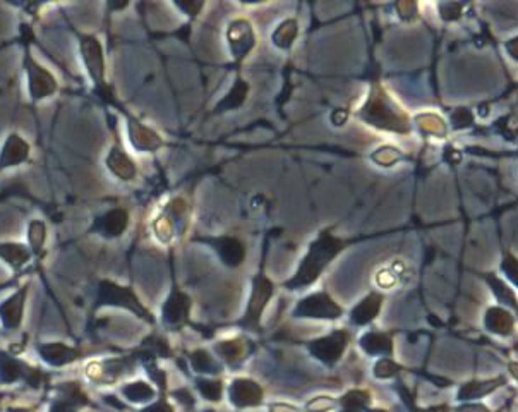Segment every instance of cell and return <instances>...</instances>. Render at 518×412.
<instances>
[{
	"label": "cell",
	"instance_id": "cell-17",
	"mask_svg": "<svg viewBox=\"0 0 518 412\" xmlns=\"http://www.w3.org/2000/svg\"><path fill=\"white\" fill-rule=\"evenodd\" d=\"M0 261L16 277L23 275L33 259L30 246L19 241H0Z\"/></svg>",
	"mask_w": 518,
	"mask_h": 412
},
{
	"label": "cell",
	"instance_id": "cell-16",
	"mask_svg": "<svg viewBox=\"0 0 518 412\" xmlns=\"http://www.w3.org/2000/svg\"><path fill=\"white\" fill-rule=\"evenodd\" d=\"M228 399L237 409L258 407L263 404V389L251 378H235L228 387Z\"/></svg>",
	"mask_w": 518,
	"mask_h": 412
},
{
	"label": "cell",
	"instance_id": "cell-6",
	"mask_svg": "<svg viewBox=\"0 0 518 412\" xmlns=\"http://www.w3.org/2000/svg\"><path fill=\"white\" fill-rule=\"evenodd\" d=\"M45 375L40 368L30 365L24 359L17 358L14 352L0 349V383L16 385L26 383L31 389H40L43 385Z\"/></svg>",
	"mask_w": 518,
	"mask_h": 412
},
{
	"label": "cell",
	"instance_id": "cell-8",
	"mask_svg": "<svg viewBox=\"0 0 518 412\" xmlns=\"http://www.w3.org/2000/svg\"><path fill=\"white\" fill-rule=\"evenodd\" d=\"M342 313L343 310L333 301V297L328 292L319 290L299 301L292 314L295 318H311V320H336L342 316Z\"/></svg>",
	"mask_w": 518,
	"mask_h": 412
},
{
	"label": "cell",
	"instance_id": "cell-21",
	"mask_svg": "<svg viewBox=\"0 0 518 412\" xmlns=\"http://www.w3.org/2000/svg\"><path fill=\"white\" fill-rule=\"evenodd\" d=\"M191 313V299L179 289H173L162 306V318L169 327H182Z\"/></svg>",
	"mask_w": 518,
	"mask_h": 412
},
{
	"label": "cell",
	"instance_id": "cell-42",
	"mask_svg": "<svg viewBox=\"0 0 518 412\" xmlns=\"http://www.w3.org/2000/svg\"><path fill=\"white\" fill-rule=\"evenodd\" d=\"M460 12L462 7L458 6V3H443V6H441V16L448 21L460 17Z\"/></svg>",
	"mask_w": 518,
	"mask_h": 412
},
{
	"label": "cell",
	"instance_id": "cell-20",
	"mask_svg": "<svg viewBox=\"0 0 518 412\" xmlns=\"http://www.w3.org/2000/svg\"><path fill=\"white\" fill-rule=\"evenodd\" d=\"M129 211L126 208H112L107 213H103L102 217L96 218L95 225V232L98 235L105 239H117L120 235L126 234L127 227H129Z\"/></svg>",
	"mask_w": 518,
	"mask_h": 412
},
{
	"label": "cell",
	"instance_id": "cell-4",
	"mask_svg": "<svg viewBox=\"0 0 518 412\" xmlns=\"http://www.w3.org/2000/svg\"><path fill=\"white\" fill-rule=\"evenodd\" d=\"M120 307V310L131 311L138 318L144 320L146 323H155V316L151 311L141 303L138 294L131 287L120 285L114 280H102L96 294V307Z\"/></svg>",
	"mask_w": 518,
	"mask_h": 412
},
{
	"label": "cell",
	"instance_id": "cell-27",
	"mask_svg": "<svg viewBox=\"0 0 518 412\" xmlns=\"http://www.w3.org/2000/svg\"><path fill=\"white\" fill-rule=\"evenodd\" d=\"M486 327L498 335H510L515 327L512 314L503 307H491L486 314Z\"/></svg>",
	"mask_w": 518,
	"mask_h": 412
},
{
	"label": "cell",
	"instance_id": "cell-18",
	"mask_svg": "<svg viewBox=\"0 0 518 412\" xmlns=\"http://www.w3.org/2000/svg\"><path fill=\"white\" fill-rule=\"evenodd\" d=\"M86 404L88 397L79 383H64L57 389L48 412H79Z\"/></svg>",
	"mask_w": 518,
	"mask_h": 412
},
{
	"label": "cell",
	"instance_id": "cell-33",
	"mask_svg": "<svg viewBox=\"0 0 518 412\" xmlns=\"http://www.w3.org/2000/svg\"><path fill=\"white\" fill-rule=\"evenodd\" d=\"M191 365L197 373H204V375H217L220 373V365L215 358H211L206 351L199 349L191 354Z\"/></svg>",
	"mask_w": 518,
	"mask_h": 412
},
{
	"label": "cell",
	"instance_id": "cell-45",
	"mask_svg": "<svg viewBox=\"0 0 518 412\" xmlns=\"http://www.w3.org/2000/svg\"><path fill=\"white\" fill-rule=\"evenodd\" d=\"M457 412H491L482 404H465V406L458 407Z\"/></svg>",
	"mask_w": 518,
	"mask_h": 412
},
{
	"label": "cell",
	"instance_id": "cell-39",
	"mask_svg": "<svg viewBox=\"0 0 518 412\" xmlns=\"http://www.w3.org/2000/svg\"><path fill=\"white\" fill-rule=\"evenodd\" d=\"M489 282H491L493 290H495L496 296H498L499 299H501V301H506V303H510L513 307H517V310H518L517 297H515V294L512 292V289H508V287H506L505 283L501 282V280L495 279V277H493V279L489 280Z\"/></svg>",
	"mask_w": 518,
	"mask_h": 412
},
{
	"label": "cell",
	"instance_id": "cell-38",
	"mask_svg": "<svg viewBox=\"0 0 518 412\" xmlns=\"http://www.w3.org/2000/svg\"><path fill=\"white\" fill-rule=\"evenodd\" d=\"M400 158H402L400 151L396 150V148H391V147L380 148V150H378L376 153L373 155V160L376 162L378 165H383V167H389V165L396 164Z\"/></svg>",
	"mask_w": 518,
	"mask_h": 412
},
{
	"label": "cell",
	"instance_id": "cell-44",
	"mask_svg": "<svg viewBox=\"0 0 518 412\" xmlns=\"http://www.w3.org/2000/svg\"><path fill=\"white\" fill-rule=\"evenodd\" d=\"M268 409H270V412H301L299 407L292 406V404H287V402H271Z\"/></svg>",
	"mask_w": 518,
	"mask_h": 412
},
{
	"label": "cell",
	"instance_id": "cell-46",
	"mask_svg": "<svg viewBox=\"0 0 518 412\" xmlns=\"http://www.w3.org/2000/svg\"><path fill=\"white\" fill-rule=\"evenodd\" d=\"M506 48H508V52H510V54H512V57L517 58V61H518V36L515 38V40L510 41V43L506 45Z\"/></svg>",
	"mask_w": 518,
	"mask_h": 412
},
{
	"label": "cell",
	"instance_id": "cell-50",
	"mask_svg": "<svg viewBox=\"0 0 518 412\" xmlns=\"http://www.w3.org/2000/svg\"><path fill=\"white\" fill-rule=\"evenodd\" d=\"M367 412H387V411H380V409H376V411H367Z\"/></svg>",
	"mask_w": 518,
	"mask_h": 412
},
{
	"label": "cell",
	"instance_id": "cell-32",
	"mask_svg": "<svg viewBox=\"0 0 518 412\" xmlns=\"http://www.w3.org/2000/svg\"><path fill=\"white\" fill-rule=\"evenodd\" d=\"M248 83L242 81V79H237L235 85L232 86V89L228 91V95L225 96L224 100L220 102V105L217 107V110H234L237 107H241L242 103L246 102V96H248Z\"/></svg>",
	"mask_w": 518,
	"mask_h": 412
},
{
	"label": "cell",
	"instance_id": "cell-30",
	"mask_svg": "<svg viewBox=\"0 0 518 412\" xmlns=\"http://www.w3.org/2000/svg\"><path fill=\"white\" fill-rule=\"evenodd\" d=\"M371 402V395L366 390H350L340 399V412H364Z\"/></svg>",
	"mask_w": 518,
	"mask_h": 412
},
{
	"label": "cell",
	"instance_id": "cell-43",
	"mask_svg": "<svg viewBox=\"0 0 518 412\" xmlns=\"http://www.w3.org/2000/svg\"><path fill=\"white\" fill-rule=\"evenodd\" d=\"M141 412H175L173 407L166 402L165 399H158L156 402H151L149 406H146Z\"/></svg>",
	"mask_w": 518,
	"mask_h": 412
},
{
	"label": "cell",
	"instance_id": "cell-3",
	"mask_svg": "<svg viewBox=\"0 0 518 412\" xmlns=\"http://www.w3.org/2000/svg\"><path fill=\"white\" fill-rule=\"evenodd\" d=\"M360 117L378 129L393 131V133H407L410 127L405 113L380 88H374V91L371 93L366 105L360 109Z\"/></svg>",
	"mask_w": 518,
	"mask_h": 412
},
{
	"label": "cell",
	"instance_id": "cell-10",
	"mask_svg": "<svg viewBox=\"0 0 518 412\" xmlns=\"http://www.w3.org/2000/svg\"><path fill=\"white\" fill-rule=\"evenodd\" d=\"M274 294V285L266 275L259 273L256 275L255 282H252V292L251 299H249L248 311H246L244 318H242L241 325L246 328H251V330H258V325L261 320V314H263L264 307L270 303L271 296Z\"/></svg>",
	"mask_w": 518,
	"mask_h": 412
},
{
	"label": "cell",
	"instance_id": "cell-23",
	"mask_svg": "<svg viewBox=\"0 0 518 412\" xmlns=\"http://www.w3.org/2000/svg\"><path fill=\"white\" fill-rule=\"evenodd\" d=\"M206 242H211L220 254L222 261L228 266H239L244 261L246 249L235 237H218V239H206Z\"/></svg>",
	"mask_w": 518,
	"mask_h": 412
},
{
	"label": "cell",
	"instance_id": "cell-29",
	"mask_svg": "<svg viewBox=\"0 0 518 412\" xmlns=\"http://www.w3.org/2000/svg\"><path fill=\"white\" fill-rule=\"evenodd\" d=\"M499 383H503V378L489 380V382L465 383V385L460 389V392H458V399H460V400H471V399H479V397H484V395H488V393H491L493 390L498 389Z\"/></svg>",
	"mask_w": 518,
	"mask_h": 412
},
{
	"label": "cell",
	"instance_id": "cell-25",
	"mask_svg": "<svg viewBox=\"0 0 518 412\" xmlns=\"http://www.w3.org/2000/svg\"><path fill=\"white\" fill-rule=\"evenodd\" d=\"M218 358L224 359L228 366H239L248 356V342L244 338H232L224 340L215 347Z\"/></svg>",
	"mask_w": 518,
	"mask_h": 412
},
{
	"label": "cell",
	"instance_id": "cell-22",
	"mask_svg": "<svg viewBox=\"0 0 518 412\" xmlns=\"http://www.w3.org/2000/svg\"><path fill=\"white\" fill-rule=\"evenodd\" d=\"M47 239H48V227L40 218L30 220L26 227V244L30 246L33 252V259L40 263L43 259L45 251H47Z\"/></svg>",
	"mask_w": 518,
	"mask_h": 412
},
{
	"label": "cell",
	"instance_id": "cell-12",
	"mask_svg": "<svg viewBox=\"0 0 518 412\" xmlns=\"http://www.w3.org/2000/svg\"><path fill=\"white\" fill-rule=\"evenodd\" d=\"M349 345V334L343 330H335L321 338L309 342V352L323 365L333 366L340 361Z\"/></svg>",
	"mask_w": 518,
	"mask_h": 412
},
{
	"label": "cell",
	"instance_id": "cell-19",
	"mask_svg": "<svg viewBox=\"0 0 518 412\" xmlns=\"http://www.w3.org/2000/svg\"><path fill=\"white\" fill-rule=\"evenodd\" d=\"M107 171L122 182H132L138 177V165L120 144H114L105 158Z\"/></svg>",
	"mask_w": 518,
	"mask_h": 412
},
{
	"label": "cell",
	"instance_id": "cell-40",
	"mask_svg": "<svg viewBox=\"0 0 518 412\" xmlns=\"http://www.w3.org/2000/svg\"><path fill=\"white\" fill-rule=\"evenodd\" d=\"M451 120H453L455 127H457V129H460V127L471 126V124H472V113L468 112L467 109H457L453 112V116H451Z\"/></svg>",
	"mask_w": 518,
	"mask_h": 412
},
{
	"label": "cell",
	"instance_id": "cell-36",
	"mask_svg": "<svg viewBox=\"0 0 518 412\" xmlns=\"http://www.w3.org/2000/svg\"><path fill=\"white\" fill-rule=\"evenodd\" d=\"M336 406H338V402H336L335 397L319 395V397H314V399H311L307 404H305V411H307V412H330V411L335 409Z\"/></svg>",
	"mask_w": 518,
	"mask_h": 412
},
{
	"label": "cell",
	"instance_id": "cell-34",
	"mask_svg": "<svg viewBox=\"0 0 518 412\" xmlns=\"http://www.w3.org/2000/svg\"><path fill=\"white\" fill-rule=\"evenodd\" d=\"M196 389L201 393V397H204L210 402H220L222 395H224V383L220 380L197 378Z\"/></svg>",
	"mask_w": 518,
	"mask_h": 412
},
{
	"label": "cell",
	"instance_id": "cell-26",
	"mask_svg": "<svg viewBox=\"0 0 518 412\" xmlns=\"http://www.w3.org/2000/svg\"><path fill=\"white\" fill-rule=\"evenodd\" d=\"M120 392L126 397V400H129L132 404H149L156 397V390L153 389L151 383L142 382V380L126 383Z\"/></svg>",
	"mask_w": 518,
	"mask_h": 412
},
{
	"label": "cell",
	"instance_id": "cell-1",
	"mask_svg": "<svg viewBox=\"0 0 518 412\" xmlns=\"http://www.w3.org/2000/svg\"><path fill=\"white\" fill-rule=\"evenodd\" d=\"M31 41H33V30L30 24H21V47H23V64L24 79H26L28 98L33 105L45 102L58 93V81L54 72L48 71L40 61L33 55L31 50Z\"/></svg>",
	"mask_w": 518,
	"mask_h": 412
},
{
	"label": "cell",
	"instance_id": "cell-14",
	"mask_svg": "<svg viewBox=\"0 0 518 412\" xmlns=\"http://www.w3.org/2000/svg\"><path fill=\"white\" fill-rule=\"evenodd\" d=\"M227 40L228 47H230V54L235 61H242V58L248 57L256 41L251 23L246 19L232 21L227 31Z\"/></svg>",
	"mask_w": 518,
	"mask_h": 412
},
{
	"label": "cell",
	"instance_id": "cell-9",
	"mask_svg": "<svg viewBox=\"0 0 518 412\" xmlns=\"http://www.w3.org/2000/svg\"><path fill=\"white\" fill-rule=\"evenodd\" d=\"M31 144L17 131H10L0 147V175L12 169H19L31 162Z\"/></svg>",
	"mask_w": 518,
	"mask_h": 412
},
{
	"label": "cell",
	"instance_id": "cell-5",
	"mask_svg": "<svg viewBox=\"0 0 518 412\" xmlns=\"http://www.w3.org/2000/svg\"><path fill=\"white\" fill-rule=\"evenodd\" d=\"M79 55H81L83 65H85V71L88 74V78L91 79V83L95 85L96 91L102 96H109L110 100V91L109 86L105 81V72H107V64H105V52H103V45L95 34H79Z\"/></svg>",
	"mask_w": 518,
	"mask_h": 412
},
{
	"label": "cell",
	"instance_id": "cell-48",
	"mask_svg": "<svg viewBox=\"0 0 518 412\" xmlns=\"http://www.w3.org/2000/svg\"><path fill=\"white\" fill-rule=\"evenodd\" d=\"M510 371H512V375L515 376V378L518 380V365H517V362H513V365H510Z\"/></svg>",
	"mask_w": 518,
	"mask_h": 412
},
{
	"label": "cell",
	"instance_id": "cell-49",
	"mask_svg": "<svg viewBox=\"0 0 518 412\" xmlns=\"http://www.w3.org/2000/svg\"><path fill=\"white\" fill-rule=\"evenodd\" d=\"M7 412H33V411L26 409V407H12V409H9Z\"/></svg>",
	"mask_w": 518,
	"mask_h": 412
},
{
	"label": "cell",
	"instance_id": "cell-11",
	"mask_svg": "<svg viewBox=\"0 0 518 412\" xmlns=\"http://www.w3.org/2000/svg\"><path fill=\"white\" fill-rule=\"evenodd\" d=\"M30 282L21 283L10 296L0 301V325L3 330H19L24 321L28 296H30Z\"/></svg>",
	"mask_w": 518,
	"mask_h": 412
},
{
	"label": "cell",
	"instance_id": "cell-15",
	"mask_svg": "<svg viewBox=\"0 0 518 412\" xmlns=\"http://www.w3.org/2000/svg\"><path fill=\"white\" fill-rule=\"evenodd\" d=\"M36 352L41 361L50 368H64L81 359L83 356L81 349L72 347L64 342H43L38 345Z\"/></svg>",
	"mask_w": 518,
	"mask_h": 412
},
{
	"label": "cell",
	"instance_id": "cell-13",
	"mask_svg": "<svg viewBox=\"0 0 518 412\" xmlns=\"http://www.w3.org/2000/svg\"><path fill=\"white\" fill-rule=\"evenodd\" d=\"M126 126L131 147L138 153H153L163 147V140L160 138V134L136 119L134 116L126 113Z\"/></svg>",
	"mask_w": 518,
	"mask_h": 412
},
{
	"label": "cell",
	"instance_id": "cell-24",
	"mask_svg": "<svg viewBox=\"0 0 518 412\" xmlns=\"http://www.w3.org/2000/svg\"><path fill=\"white\" fill-rule=\"evenodd\" d=\"M381 306H383V296L378 292H371L369 296L364 297L359 304L350 313V321L354 325H367L378 316Z\"/></svg>",
	"mask_w": 518,
	"mask_h": 412
},
{
	"label": "cell",
	"instance_id": "cell-7",
	"mask_svg": "<svg viewBox=\"0 0 518 412\" xmlns=\"http://www.w3.org/2000/svg\"><path fill=\"white\" fill-rule=\"evenodd\" d=\"M136 366V358H112V359H98L86 365L85 375L89 382L96 385H116L126 376L132 375Z\"/></svg>",
	"mask_w": 518,
	"mask_h": 412
},
{
	"label": "cell",
	"instance_id": "cell-37",
	"mask_svg": "<svg viewBox=\"0 0 518 412\" xmlns=\"http://www.w3.org/2000/svg\"><path fill=\"white\" fill-rule=\"evenodd\" d=\"M398 369H400V366L396 365L395 361H391L389 358H381L380 361L374 365V376L381 380L393 378V376H396Z\"/></svg>",
	"mask_w": 518,
	"mask_h": 412
},
{
	"label": "cell",
	"instance_id": "cell-35",
	"mask_svg": "<svg viewBox=\"0 0 518 412\" xmlns=\"http://www.w3.org/2000/svg\"><path fill=\"white\" fill-rule=\"evenodd\" d=\"M416 120L420 126V129L429 134H434V136H444V133H446V126H444L443 119L434 116V113H422V116H417Z\"/></svg>",
	"mask_w": 518,
	"mask_h": 412
},
{
	"label": "cell",
	"instance_id": "cell-28",
	"mask_svg": "<svg viewBox=\"0 0 518 412\" xmlns=\"http://www.w3.org/2000/svg\"><path fill=\"white\" fill-rule=\"evenodd\" d=\"M360 347L367 352V354H380V356H389L393 351L391 338L388 334L383 332H369L360 338Z\"/></svg>",
	"mask_w": 518,
	"mask_h": 412
},
{
	"label": "cell",
	"instance_id": "cell-41",
	"mask_svg": "<svg viewBox=\"0 0 518 412\" xmlns=\"http://www.w3.org/2000/svg\"><path fill=\"white\" fill-rule=\"evenodd\" d=\"M503 270L506 272V275L513 280V282L518 285V261L513 256H506L505 263H503Z\"/></svg>",
	"mask_w": 518,
	"mask_h": 412
},
{
	"label": "cell",
	"instance_id": "cell-2",
	"mask_svg": "<svg viewBox=\"0 0 518 412\" xmlns=\"http://www.w3.org/2000/svg\"><path fill=\"white\" fill-rule=\"evenodd\" d=\"M342 249L343 242L340 241V239H336L335 235H332L330 232L319 234L318 239L309 246V251L305 252V256L302 258L295 275L292 277L288 282H285V287H287L288 290H297L314 283L316 280L319 279V275L323 273V270L328 266V263L332 261Z\"/></svg>",
	"mask_w": 518,
	"mask_h": 412
},
{
	"label": "cell",
	"instance_id": "cell-51",
	"mask_svg": "<svg viewBox=\"0 0 518 412\" xmlns=\"http://www.w3.org/2000/svg\"><path fill=\"white\" fill-rule=\"evenodd\" d=\"M206 412H215V411H206Z\"/></svg>",
	"mask_w": 518,
	"mask_h": 412
},
{
	"label": "cell",
	"instance_id": "cell-31",
	"mask_svg": "<svg viewBox=\"0 0 518 412\" xmlns=\"http://www.w3.org/2000/svg\"><path fill=\"white\" fill-rule=\"evenodd\" d=\"M297 33H299L297 21H295V19H285L283 23L278 24V28L274 30V33L271 34V40H273V43L277 45L278 48H283V50H287V48L292 47V43H294L295 38H297Z\"/></svg>",
	"mask_w": 518,
	"mask_h": 412
},
{
	"label": "cell",
	"instance_id": "cell-47",
	"mask_svg": "<svg viewBox=\"0 0 518 412\" xmlns=\"http://www.w3.org/2000/svg\"><path fill=\"white\" fill-rule=\"evenodd\" d=\"M17 279H19V277H16V279H10V280H7V282H3V283H0V290H3V289H6V287H12L14 285V283H16L17 282Z\"/></svg>",
	"mask_w": 518,
	"mask_h": 412
}]
</instances>
